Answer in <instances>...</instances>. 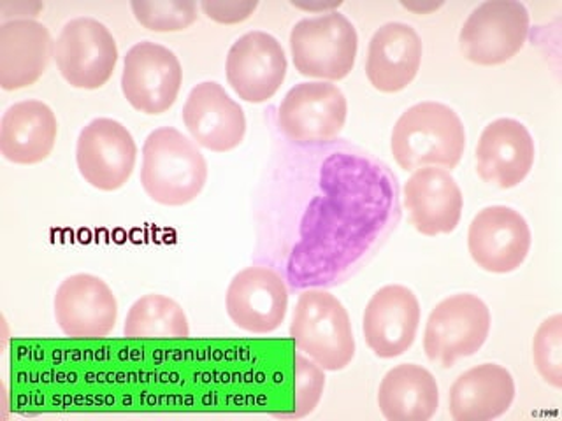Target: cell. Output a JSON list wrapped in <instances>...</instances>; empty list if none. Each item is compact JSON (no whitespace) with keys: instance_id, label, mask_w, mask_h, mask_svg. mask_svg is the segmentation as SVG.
Segmentation results:
<instances>
[{"instance_id":"obj_1","label":"cell","mask_w":562,"mask_h":421,"mask_svg":"<svg viewBox=\"0 0 562 421\" xmlns=\"http://www.w3.org/2000/svg\"><path fill=\"white\" fill-rule=\"evenodd\" d=\"M464 148L465 130L459 114L439 102L413 105L401 114L392 130V155L404 171L453 169L461 162Z\"/></svg>"},{"instance_id":"obj_2","label":"cell","mask_w":562,"mask_h":421,"mask_svg":"<svg viewBox=\"0 0 562 421\" xmlns=\"http://www.w3.org/2000/svg\"><path fill=\"white\" fill-rule=\"evenodd\" d=\"M206 181V158L180 130L162 127L146 137L140 184L151 201L162 206H184L199 197Z\"/></svg>"},{"instance_id":"obj_3","label":"cell","mask_w":562,"mask_h":421,"mask_svg":"<svg viewBox=\"0 0 562 421\" xmlns=\"http://www.w3.org/2000/svg\"><path fill=\"white\" fill-rule=\"evenodd\" d=\"M290 338L322 371H341L356 356L350 316L338 298L324 289L299 295Z\"/></svg>"},{"instance_id":"obj_4","label":"cell","mask_w":562,"mask_h":421,"mask_svg":"<svg viewBox=\"0 0 562 421\" xmlns=\"http://www.w3.org/2000/svg\"><path fill=\"white\" fill-rule=\"evenodd\" d=\"M356 26L345 14L324 13L304 18L290 32V52L299 75L339 81L356 66Z\"/></svg>"},{"instance_id":"obj_5","label":"cell","mask_w":562,"mask_h":421,"mask_svg":"<svg viewBox=\"0 0 562 421\" xmlns=\"http://www.w3.org/2000/svg\"><path fill=\"white\" fill-rule=\"evenodd\" d=\"M491 311L482 298L471 294L452 295L432 309L424 333L427 359L441 367L471 356L487 341Z\"/></svg>"},{"instance_id":"obj_6","label":"cell","mask_w":562,"mask_h":421,"mask_svg":"<svg viewBox=\"0 0 562 421\" xmlns=\"http://www.w3.org/2000/svg\"><path fill=\"white\" fill-rule=\"evenodd\" d=\"M529 11L517 0H487L462 26L459 43L476 66H499L512 60L529 37Z\"/></svg>"},{"instance_id":"obj_7","label":"cell","mask_w":562,"mask_h":421,"mask_svg":"<svg viewBox=\"0 0 562 421\" xmlns=\"http://www.w3.org/2000/svg\"><path fill=\"white\" fill-rule=\"evenodd\" d=\"M53 57L61 78L70 87L97 90L113 76L119 48L101 22L93 18H76L61 29Z\"/></svg>"},{"instance_id":"obj_8","label":"cell","mask_w":562,"mask_h":421,"mask_svg":"<svg viewBox=\"0 0 562 421\" xmlns=\"http://www.w3.org/2000/svg\"><path fill=\"white\" fill-rule=\"evenodd\" d=\"M347 114V99L336 84L299 83L281 101L278 125L295 145H322L339 136Z\"/></svg>"},{"instance_id":"obj_9","label":"cell","mask_w":562,"mask_h":421,"mask_svg":"<svg viewBox=\"0 0 562 421\" xmlns=\"http://www.w3.org/2000/svg\"><path fill=\"white\" fill-rule=\"evenodd\" d=\"M183 70L180 60L162 44H136L123 60L122 92L134 110L162 114L171 110L180 93Z\"/></svg>"},{"instance_id":"obj_10","label":"cell","mask_w":562,"mask_h":421,"mask_svg":"<svg viewBox=\"0 0 562 421\" xmlns=\"http://www.w3.org/2000/svg\"><path fill=\"white\" fill-rule=\"evenodd\" d=\"M136 140L116 120H93L79 134L76 162L79 174L93 189L102 192L122 189L136 167Z\"/></svg>"},{"instance_id":"obj_11","label":"cell","mask_w":562,"mask_h":421,"mask_svg":"<svg viewBox=\"0 0 562 421\" xmlns=\"http://www.w3.org/2000/svg\"><path fill=\"white\" fill-rule=\"evenodd\" d=\"M531 228L518 210L491 206L474 216L468 248L483 271L508 274L517 271L531 250Z\"/></svg>"},{"instance_id":"obj_12","label":"cell","mask_w":562,"mask_h":421,"mask_svg":"<svg viewBox=\"0 0 562 421\" xmlns=\"http://www.w3.org/2000/svg\"><path fill=\"white\" fill-rule=\"evenodd\" d=\"M225 307L228 318L245 332H274L289 309L285 280L274 269L262 265L237 272L228 285Z\"/></svg>"},{"instance_id":"obj_13","label":"cell","mask_w":562,"mask_h":421,"mask_svg":"<svg viewBox=\"0 0 562 421\" xmlns=\"http://www.w3.org/2000/svg\"><path fill=\"white\" fill-rule=\"evenodd\" d=\"M55 318L70 339H104L113 332L119 304L113 289L93 274H75L61 281L55 294Z\"/></svg>"},{"instance_id":"obj_14","label":"cell","mask_w":562,"mask_h":421,"mask_svg":"<svg viewBox=\"0 0 562 421\" xmlns=\"http://www.w3.org/2000/svg\"><path fill=\"white\" fill-rule=\"evenodd\" d=\"M225 70L228 84L239 99L260 104L269 101L285 81V52L268 32H248L233 44Z\"/></svg>"},{"instance_id":"obj_15","label":"cell","mask_w":562,"mask_h":421,"mask_svg":"<svg viewBox=\"0 0 562 421\" xmlns=\"http://www.w3.org/2000/svg\"><path fill=\"white\" fill-rule=\"evenodd\" d=\"M420 304L417 295L403 285L378 289L364 311L366 344L380 359H395L406 353L417 338Z\"/></svg>"},{"instance_id":"obj_16","label":"cell","mask_w":562,"mask_h":421,"mask_svg":"<svg viewBox=\"0 0 562 421\" xmlns=\"http://www.w3.org/2000/svg\"><path fill=\"white\" fill-rule=\"evenodd\" d=\"M183 123L199 146L215 153L231 151L245 139L246 118L241 105L215 81L192 88L183 105Z\"/></svg>"},{"instance_id":"obj_17","label":"cell","mask_w":562,"mask_h":421,"mask_svg":"<svg viewBox=\"0 0 562 421\" xmlns=\"http://www.w3.org/2000/svg\"><path fill=\"white\" fill-rule=\"evenodd\" d=\"M535 166V140L522 123L499 118L488 123L476 146V171L485 183L514 189Z\"/></svg>"},{"instance_id":"obj_18","label":"cell","mask_w":562,"mask_h":421,"mask_svg":"<svg viewBox=\"0 0 562 421\" xmlns=\"http://www.w3.org/2000/svg\"><path fill=\"white\" fill-rule=\"evenodd\" d=\"M404 206L413 227L422 236L435 237L456 230L461 221L464 197L450 172L438 167H422L413 171L404 184Z\"/></svg>"},{"instance_id":"obj_19","label":"cell","mask_w":562,"mask_h":421,"mask_svg":"<svg viewBox=\"0 0 562 421\" xmlns=\"http://www.w3.org/2000/svg\"><path fill=\"white\" fill-rule=\"evenodd\" d=\"M55 43L48 29L35 20H11L0 25V87L13 92L40 81L48 69Z\"/></svg>"},{"instance_id":"obj_20","label":"cell","mask_w":562,"mask_h":421,"mask_svg":"<svg viewBox=\"0 0 562 421\" xmlns=\"http://www.w3.org/2000/svg\"><path fill=\"white\" fill-rule=\"evenodd\" d=\"M422 64L420 35L406 23H386L371 37L366 61L369 83L383 93L401 92Z\"/></svg>"},{"instance_id":"obj_21","label":"cell","mask_w":562,"mask_h":421,"mask_svg":"<svg viewBox=\"0 0 562 421\" xmlns=\"http://www.w3.org/2000/svg\"><path fill=\"white\" fill-rule=\"evenodd\" d=\"M58 125L49 105L23 101L11 105L0 122V153L18 166H34L52 155Z\"/></svg>"},{"instance_id":"obj_22","label":"cell","mask_w":562,"mask_h":421,"mask_svg":"<svg viewBox=\"0 0 562 421\" xmlns=\"http://www.w3.org/2000/svg\"><path fill=\"white\" fill-rule=\"evenodd\" d=\"M514 399V377L505 367L479 365L457 377L450 388V417L456 421L496 420Z\"/></svg>"},{"instance_id":"obj_23","label":"cell","mask_w":562,"mask_h":421,"mask_svg":"<svg viewBox=\"0 0 562 421\" xmlns=\"http://www.w3.org/2000/svg\"><path fill=\"white\" fill-rule=\"evenodd\" d=\"M378 406L389 421H427L439 406L438 385L422 365L403 364L391 368L380 383Z\"/></svg>"},{"instance_id":"obj_24","label":"cell","mask_w":562,"mask_h":421,"mask_svg":"<svg viewBox=\"0 0 562 421\" xmlns=\"http://www.w3.org/2000/svg\"><path fill=\"white\" fill-rule=\"evenodd\" d=\"M123 333L127 339H189L183 307L166 295H145L128 309Z\"/></svg>"},{"instance_id":"obj_25","label":"cell","mask_w":562,"mask_h":421,"mask_svg":"<svg viewBox=\"0 0 562 421\" xmlns=\"http://www.w3.org/2000/svg\"><path fill=\"white\" fill-rule=\"evenodd\" d=\"M132 13L140 25L154 32H180L198 20L193 0H132Z\"/></svg>"},{"instance_id":"obj_26","label":"cell","mask_w":562,"mask_h":421,"mask_svg":"<svg viewBox=\"0 0 562 421\" xmlns=\"http://www.w3.org/2000/svg\"><path fill=\"white\" fill-rule=\"evenodd\" d=\"M538 373L553 388H562V316L553 315L540 325L532 341Z\"/></svg>"},{"instance_id":"obj_27","label":"cell","mask_w":562,"mask_h":421,"mask_svg":"<svg viewBox=\"0 0 562 421\" xmlns=\"http://www.w3.org/2000/svg\"><path fill=\"white\" fill-rule=\"evenodd\" d=\"M295 402L290 411L274 412V417L297 420L315 411L325 388V376L318 365L303 356H295Z\"/></svg>"},{"instance_id":"obj_28","label":"cell","mask_w":562,"mask_h":421,"mask_svg":"<svg viewBox=\"0 0 562 421\" xmlns=\"http://www.w3.org/2000/svg\"><path fill=\"white\" fill-rule=\"evenodd\" d=\"M257 0H202L201 8L210 20L225 25L241 23L254 14Z\"/></svg>"},{"instance_id":"obj_29","label":"cell","mask_w":562,"mask_h":421,"mask_svg":"<svg viewBox=\"0 0 562 421\" xmlns=\"http://www.w3.org/2000/svg\"><path fill=\"white\" fill-rule=\"evenodd\" d=\"M41 9H43V4L41 2H4V4H0V11H8V13H2V16H29L31 18L37 16L40 14Z\"/></svg>"},{"instance_id":"obj_30","label":"cell","mask_w":562,"mask_h":421,"mask_svg":"<svg viewBox=\"0 0 562 421\" xmlns=\"http://www.w3.org/2000/svg\"><path fill=\"white\" fill-rule=\"evenodd\" d=\"M342 2L341 0H333V2H324V0H318V2H299V0H294L292 5L294 8L304 9V11H325V13H333V9L339 8Z\"/></svg>"},{"instance_id":"obj_31","label":"cell","mask_w":562,"mask_h":421,"mask_svg":"<svg viewBox=\"0 0 562 421\" xmlns=\"http://www.w3.org/2000/svg\"><path fill=\"white\" fill-rule=\"evenodd\" d=\"M403 8L409 9L413 13L418 14H427L430 11H436V9L441 8L443 2H401Z\"/></svg>"}]
</instances>
